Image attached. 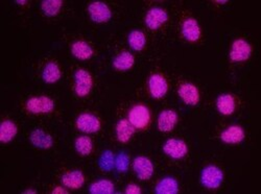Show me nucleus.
I'll list each match as a JSON object with an SVG mask.
<instances>
[{
	"instance_id": "1",
	"label": "nucleus",
	"mask_w": 261,
	"mask_h": 194,
	"mask_svg": "<svg viewBox=\"0 0 261 194\" xmlns=\"http://www.w3.org/2000/svg\"><path fill=\"white\" fill-rule=\"evenodd\" d=\"M223 179L222 171L213 165L204 168L201 175L202 184L209 189H216L220 186Z\"/></svg>"
},
{
	"instance_id": "2",
	"label": "nucleus",
	"mask_w": 261,
	"mask_h": 194,
	"mask_svg": "<svg viewBox=\"0 0 261 194\" xmlns=\"http://www.w3.org/2000/svg\"><path fill=\"white\" fill-rule=\"evenodd\" d=\"M150 111L145 105L138 104L130 109L128 113V121L135 129H144L150 122Z\"/></svg>"
},
{
	"instance_id": "3",
	"label": "nucleus",
	"mask_w": 261,
	"mask_h": 194,
	"mask_svg": "<svg viewBox=\"0 0 261 194\" xmlns=\"http://www.w3.org/2000/svg\"><path fill=\"white\" fill-rule=\"evenodd\" d=\"M54 108V103L52 99L47 96H38L32 97L27 100L26 109L32 114H43L50 113Z\"/></svg>"
},
{
	"instance_id": "4",
	"label": "nucleus",
	"mask_w": 261,
	"mask_h": 194,
	"mask_svg": "<svg viewBox=\"0 0 261 194\" xmlns=\"http://www.w3.org/2000/svg\"><path fill=\"white\" fill-rule=\"evenodd\" d=\"M76 80V92L80 97L88 95L92 89V77L90 73L84 69H80L74 75Z\"/></svg>"
},
{
	"instance_id": "5",
	"label": "nucleus",
	"mask_w": 261,
	"mask_h": 194,
	"mask_svg": "<svg viewBox=\"0 0 261 194\" xmlns=\"http://www.w3.org/2000/svg\"><path fill=\"white\" fill-rule=\"evenodd\" d=\"M88 11H89L91 19L96 23L108 22L112 17L111 11L108 8V6L101 2H95L91 4L89 6Z\"/></svg>"
},
{
	"instance_id": "6",
	"label": "nucleus",
	"mask_w": 261,
	"mask_h": 194,
	"mask_svg": "<svg viewBox=\"0 0 261 194\" xmlns=\"http://www.w3.org/2000/svg\"><path fill=\"white\" fill-rule=\"evenodd\" d=\"M133 168L140 180L146 181L152 178L154 173V166L150 159L145 157H137L134 160Z\"/></svg>"
},
{
	"instance_id": "7",
	"label": "nucleus",
	"mask_w": 261,
	"mask_h": 194,
	"mask_svg": "<svg viewBox=\"0 0 261 194\" xmlns=\"http://www.w3.org/2000/svg\"><path fill=\"white\" fill-rule=\"evenodd\" d=\"M164 152L174 159H182L188 151L187 145L182 140L170 139L163 146Z\"/></svg>"
},
{
	"instance_id": "8",
	"label": "nucleus",
	"mask_w": 261,
	"mask_h": 194,
	"mask_svg": "<svg viewBox=\"0 0 261 194\" xmlns=\"http://www.w3.org/2000/svg\"><path fill=\"white\" fill-rule=\"evenodd\" d=\"M252 52L251 45L245 40H236L232 44V49L230 52V58L234 62L246 61L250 58Z\"/></svg>"
},
{
	"instance_id": "9",
	"label": "nucleus",
	"mask_w": 261,
	"mask_h": 194,
	"mask_svg": "<svg viewBox=\"0 0 261 194\" xmlns=\"http://www.w3.org/2000/svg\"><path fill=\"white\" fill-rule=\"evenodd\" d=\"M77 126L80 131L92 134L96 133L101 128V122L97 117L91 114H82L77 119Z\"/></svg>"
},
{
	"instance_id": "10",
	"label": "nucleus",
	"mask_w": 261,
	"mask_h": 194,
	"mask_svg": "<svg viewBox=\"0 0 261 194\" xmlns=\"http://www.w3.org/2000/svg\"><path fill=\"white\" fill-rule=\"evenodd\" d=\"M148 87H150L152 96L157 99L162 98L166 94L167 89H169V86H167L165 79L160 74H154L150 77Z\"/></svg>"
},
{
	"instance_id": "11",
	"label": "nucleus",
	"mask_w": 261,
	"mask_h": 194,
	"mask_svg": "<svg viewBox=\"0 0 261 194\" xmlns=\"http://www.w3.org/2000/svg\"><path fill=\"white\" fill-rule=\"evenodd\" d=\"M167 19H169V16H167L165 11L159 8H154L148 11L145 18V23L151 29H157L164 22H166Z\"/></svg>"
},
{
	"instance_id": "12",
	"label": "nucleus",
	"mask_w": 261,
	"mask_h": 194,
	"mask_svg": "<svg viewBox=\"0 0 261 194\" xmlns=\"http://www.w3.org/2000/svg\"><path fill=\"white\" fill-rule=\"evenodd\" d=\"M177 121H178V115L175 111L165 110L161 112V114L159 115L158 129L163 133L171 132L174 130Z\"/></svg>"
},
{
	"instance_id": "13",
	"label": "nucleus",
	"mask_w": 261,
	"mask_h": 194,
	"mask_svg": "<svg viewBox=\"0 0 261 194\" xmlns=\"http://www.w3.org/2000/svg\"><path fill=\"white\" fill-rule=\"evenodd\" d=\"M179 96L182 100L189 105H195L200 101V94L197 87L191 84H184L179 89Z\"/></svg>"
},
{
	"instance_id": "14",
	"label": "nucleus",
	"mask_w": 261,
	"mask_h": 194,
	"mask_svg": "<svg viewBox=\"0 0 261 194\" xmlns=\"http://www.w3.org/2000/svg\"><path fill=\"white\" fill-rule=\"evenodd\" d=\"M29 139H30V142L32 143V145H35L38 148H42V149H48L53 144L52 137L42 130H35L30 134Z\"/></svg>"
},
{
	"instance_id": "15",
	"label": "nucleus",
	"mask_w": 261,
	"mask_h": 194,
	"mask_svg": "<svg viewBox=\"0 0 261 194\" xmlns=\"http://www.w3.org/2000/svg\"><path fill=\"white\" fill-rule=\"evenodd\" d=\"M62 183L67 188L80 189L85 183V176L82 171L74 170V171L65 173L62 176Z\"/></svg>"
},
{
	"instance_id": "16",
	"label": "nucleus",
	"mask_w": 261,
	"mask_h": 194,
	"mask_svg": "<svg viewBox=\"0 0 261 194\" xmlns=\"http://www.w3.org/2000/svg\"><path fill=\"white\" fill-rule=\"evenodd\" d=\"M220 138L226 143H239L245 139V132L240 127L232 126L221 133Z\"/></svg>"
},
{
	"instance_id": "17",
	"label": "nucleus",
	"mask_w": 261,
	"mask_h": 194,
	"mask_svg": "<svg viewBox=\"0 0 261 194\" xmlns=\"http://www.w3.org/2000/svg\"><path fill=\"white\" fill-rule=\"evenodd\" d=\"M183 36L190 42H195L201 36V29L194 19H187L183 23Z\"/></svg>"
},
{
	"instance_id": "18",
	"label": "nucleus",
	"mask_w": 261,
	"mask_h": 194,
	"mask_svg": "<svg viewBox=\"0 0 261 194\" xmlns=\"http://www.w3.org/2000/svg\"><path fill=\"white\" fill-rule=\"evenodd\" d=\"M216 105L222 115H231L235 111V100L230 94H223L217 98Z\"/></svg>"
},
{
	"instance_id": "19",
	"label": "nucleus",
	"mask_w": 261,
	"mask_h": 194,
	"mask_svg": "<svg viewBox=\"0 0 261 194\" xmlns=\"http://www.w3.org/2000/svg\"><path fill=\"white\" fill-rule=\"evenodd\" d=\"M135 132V128L130 125V122L122 119L118 122V125L116 127V134H117V139L122 143H126L127 141L132 137V135Z\"/></svg>"
},
{
	"instance_id": "20",
	"label": "nucleus",
	"mask_w": 261,
	"mask_h": 194,
	"mask_svg": "<svg viewBox=\"0 0 261 194\" xmlns=\"http://www.w3.org/2000/svg\"><path fill=\"white\" fill-rule=\"evenodd\" d=\"M155 191L158 194H176L179 192V185L175 179L165 178L157 184Z\"/></svg>"
},
{
	"instance_id": "21",
	"label": "nucleus",
	"mask_w": 261,
	"mask_h": 194,
	"mask_svg": "<svg viewBox=\"0 0 261 194\" xmlns=\"http://www.w3.org/2000/svg\"><path fill=\"white\" fill-rule=\"evenodd\" d=\"M72 55L80 60H88L92 57L93 50L89 44L84 41H78L72 45Z\"/></svg>"
},
{
	"instance_id": "22",
	"label": "nucleus",
	"mask_w": 261,
	"mask_h": 194,
	"mask_svg": "<svg viewBox=\"0 0 261 194\" xmlns=\"http://www.w3.org/2000/svg\"><path fill=\"white\" fill-rule=\"evenodd\" d=\"M42 77L47 84H53L58 82L61 79V70L59 66L52 62L48 63L43 70Z\"/></svg>"
},
{
	"instance_id": "23",
	"label": "nucleus",
	"mask_w": 261,
	"mask_h": 194,
	"mask_svg": "<svg viewBox=\"0 0 261 194\" xmlns=\"http://www.w3.org/2000/svg\"><path fill=\"white\" fill-rule=\"evenodd\" d=\"M18 128L14 122L10 120H6L2 123L0 128V141L4 143H8L17 135Z\"/></svg>"
},
{
	"instance_id": "24",
	"label": "nucleus",
	"mask_w": 261,
	"mask_h": 194,
	"mask_svg": "<svg viewBox=\"0 0 261 194\" xmlns=\"http://www.w3.org/2000/svg\"><path fill=\"white\" fill-rule=\"evenodd\" d=\"M135 62L134 57L132 54H129L127 51H123L121 54L115 58L113 65L117 70H121V71H125L133 67Z\"/></svg>"
},
{
	"instance_id": "25",
	"label": "nucleus",
	"mask_w": 261,
	"mask_h": 194,
	"mask_svg": "<svg viewBox=\"0 0 261 194\" xmlns=\"http://www.w3.org/2000/svg\"><path fill=\"white\" fill-rule=\"evenodd\" d=\"M89 191L92 194H111L114 193V184L108 180H102L92 184Z\"/></svg>"
},
{
	"instance_id": "26",
	"label": "nucleus",
	"mask_w": 261,
	"mask_h": 194,
	"mask_svg": "<svg viewBox=\"0 0 261 194\" xmlns=\"http://www.w3.org/2000/svg\"><path fill=\"white\" fill-rule=\"evenodd\" d=\"M145 36L144 33L139 30H133L128 34V44L134 50L140 51L145 45Z\"/></svg>"
},
{
	"instance_id": "27",
	"label": "nucleus",
	"mask_w": 261,
	"mask_h": 194,
	"mask_svg": "<svg viewBox=\"0 0 261 194\" xmlns=\"http://www.w3.org/2000/svg\"><path fill=\"white\" fill-rule=\"evenodd\" d=\"M62 5L63 2H61V0H45L42 3L41 8L46 16L52 17L60 12Z\"/></svg>"
},
{
	"instance_id": "28",
	"label": "nucleus",
	"mask_w": 261,
	"mask_h": 194,
	"mask_svg": "<svg viewBox=\"0 0 261 194\" xmlns=\"http://www.w3.org/2000/svg\"><path fill=\"white\" fill-rule=\"evenodd\" d=\"M92 141L89 137L87 136H83L80 137L79 139H77L76 141V149L77 151L82 154V156H88L90 154V152L92 151Z\"/></svg>"
},
{
	"instance_id": "29",
	"label": "nucleus",
	"mask_w": 261,
	"mask_h": 194,
	"mask_svg": "<svg viewBox=\"0 0 261 194\" xmlns=\"http://www.w3.org/2000/svg\"><path fill=\"white\" fill-rule=\"evenodd\" d=\"M114 166H115V160H114L113 152L110 151V150L104 151L101 159H100V167L103 170L109 171V170L113 169Z\"/></svg>"
},
{
	"instance_id": "30",
	"label": "nucleus",
	"mask_w": 261,
	"mask_h": 194,
	"mask_svg": "<svg viewBox=\"0 0 261 194\" xmlns=\"http://www.w3.org/2000/svg\"><path fill=\"white\" fill-rule=\"evenodd\" d=\"M128 163H129L128 157H127L125 153L121 152V153H119L118 157L116 158L115 166H116V168H117L118 171H120V172H125V171L127 170V168H128Z\"/></svg>"
},
{
	"instance_id": "31",
	"label": "nucleus",
	"mask_w": 261,
	"mask_h": 194,
	"mask_svg": "<svg viewBox=\"0 0 261 194\" xmlns=\"http://www.w3.org/2000/svg\"><path fill=\"white\" fill-rule=\"evenodd\" d=\"M125 193L126 194H140L141 193V189L139 186L134 185V184H129L126 186L125 188Z\"/></svg>"
},
{
	"instance_id": "32",
	"label": "nucleus",
	"mask_w": 261,
	"mask_h": 194,
	"mask_svg": "<svg viewBox=\"0 0 261 194\" xmlns=\"http://www.w3.org/2000/svg\"><path fill=\"white\" fill-rule=\"evenodd\" d=\"M52 193L53 194H60V193H63V194H66V193H68L66 190H64L63 188H61V187H57V188H55L53 191H52Z\"/></svg>"
},
{
	"instance_id": "33",
	"label": "nucleus",
	"mask_w": 261,
	"mask_h": 194,
	"mask_svg": "<svg viewBox=\"0 0 261 194\" xmlns=\"http://www.w3.org/2000/svg\"><path fill=\"white\" fill-rule=\"evenodd\" d=\"M23 193H24V194H27V193H37V191H36V190H26V191H24Z\"/></svg>"
},
{
	"instance_id": "34",
	"label": "nucleus",
	"mask_w": 261,
	"mask_h": 194,
	"mask_svg": "<svg viewBox=\"0 0 261 194\" xmlns=\"http://www.w3.org/2000/svg\"><path fill=\"white\" fill-rule=\"evenodd\" d=\"M17 5H26V2H18V0H17V2H15Z\"/></svg>"
},
{
	"instance_id": "35",
	"label": "nucleus",
	"mask_w": 261,
	"mask_h": 194,
	"mask_svg": "<svg viewBox=\"0 0 261 194\" xmlns=\"http://www.w3.org/2000/svg\"><path fill=\"white\" fill-rule=\"evenodd\" d=\"M216 4H219V5H225L227 2H215Z\"/></svg>"
}]
</instances>
